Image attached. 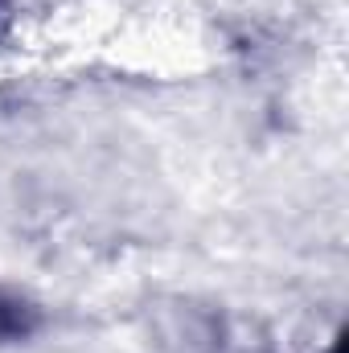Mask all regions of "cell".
<instances>
[{
  "label": "cell",
  "instance_id": "1",
  "mask_svg": "<svg viewBox=\"0 0 349 353\" xmlns=\"http://www.w3.org/2000/svg\"><path fill=\"white\" fill-rule=\"evenodd\" d=\"M37 329H41V308L21 292L0 288V345L29 341Z\"/></svg>",
  "mask_w": 349,
  "mask_h": 353
},
{
  "label": "cell",
  "instance_id": "2",
  "mask_svg": "<svg viewBox=\"0 0 349 353\" xmlns=\"http://www.w3.org/2000/svg\"><path fill=\"white\" fill-rule=\"evenodd\" d=\"M8 21H12V0H0V33L8 29Z\"/></svg>",
  "mask_w": 349,
  "mask_h": 353
}]
</instances>
